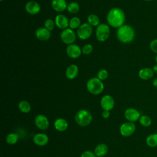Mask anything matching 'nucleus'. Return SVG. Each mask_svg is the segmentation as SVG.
<instances>
[{
  "instance_id": "423d86ee",
  "label": "nucleus",
  "mask_w": 157,
  "mask_h": 157,
  "mask_svg": "<svg viewBox=\"0 0 157 157\" xmlns=\"http://www.w3.org/2000/svg\"><path fill=\"white\" fill-rule=\"evenodd\" d=\"M92 26L88 23H85L80 26L77 31V35L82 40H86L90 38L92 34Z\"/></svg>"
},
{
  "instance_id": "aec40b11",
  "label": "nucleus",
  "mask_w": 157,
  "mask_h": 157,
  "mask_svg": "<svg viewBox=\"0 0 157 157\" xmlns=\"http://www.w3.org/2000/svg\"><path fill=\"white\" fill-rule=\"evenodd\" d=\"M54 127L55 128L60 132L64 131L67 129L68 127V123L67 121L62 118H57L54 122Z\"/></svg>"
},
{
  "instance_id": "f3484780",
  "label": "nucleus",
  "mask_w": 157,
  "mask_h": 157,
  "mask_svg": "<svg viewBox=\"0 0 157 157\" xmlns=\"http://www.w3.org/2000/svg\"><path fill=\"white\" fill-rule=\"evenodd\" d=\"M154 75V72L152 68L144 67L139 70L138 75L140 78L144 80H148L151 79Z\"/></svg>"
},
{
  "instance_id": "58836bf2",
  "label": "nucleus",
  "mask_w": 157,
  "mask_h": 157,
  "mask_svg": "<svg viewBox=\"0 0 157 157\" xmlns=\"http://www.w3.org/2000/svg\"><path fill=\"white\" fill-rule=\"evenodd\" d=\"M0 1H3V0H0Z\"/></svg>"
},
{
  "instance_id": "6e6552de",
  "label": "nucleus",
  "mask_w": 157,
  "mask_h": 157,
  "mask_svg": "<svg viewBox=\"0 0 157 157\" xmlns=\"http://www.w3.org/2000/svg\"><path fill=\"white\" fill-rule=\"evenodd\" d=\"M136 131V125L133 122L128 121L123 123L120 127V134L124 137L131 136Z\"/></svg>"
},
{
  "instance_id": "2eb2a0df",
  "label": "nucleus",
  "mask_w": 157,
  "mask_h": 157,
  "mask_svg": "<svg viewBox=\"0 0 157 157\" xmlns=\"http://www.w3.org/2000/svg\"><path fill=\"white\" fill-rule=\"evenodd\" d=\"M36 37L40 40L45 41L50 39L51 36V32L45 27L39 28L35 32Z\"/></svg>"
},
{
  "instance_id": "e433bc0d",
  "label": "nucleus",
  "mask_w": 157,
  "mask_h": 157,
  "mask_svg": "<svg viewBox=\"0 0 157 157\" xmlns=\"http://www.w3.org/2000/svg\"><path fill=\"white\" fill-rule=\"evenodd\" d=\"M155 61H156V64H157V55H156V56H155Z\"/></svg>"
},
{
  "instance_id": "473e14b6",
  "label": "nucleus",
  "mask_w": 157,
  "mask_h": 157,
  "mask_svg": "<svg viewBox=\"0 0 157 157\" xmlns=\"http://www.w3.org/2000/svg\"><path fill=\"white\" fill-rule=\"evenodd\" d=\"M80 157H96V155L91 151L87 150L84 151Z\"/></svg>"
},
{
  "instance_id": "cd10ccee",
  "label": "nucleus",
  "mask_w": 157,
  "mask_h": 157,
  "mask_svg": "<svg viewBox=\"0 0 157 157\" xmlns=\"http://www.w3.org/2000/svg\"><path fill=\"white\" fill-rule=\"evenodd\" d=\"M139 120L140 124L144 127H148L151 124V119L150 117L147 115L140 116Z\"/></svg>"
},
{
  "instance_id": "1a4fd4ad",
  "label": "nucleus",
  "mask_w": 157,
  "mask_h": 157,
  "mask_svg": "<svg viewBox=\"0 0 157 157\" xmlns=\"http://www.w3.org/2000/svg\"><path fill=\"white\" fill-rule=\"evenodd\" d=\"M66 53L71 58L76 59L78 58L82 53V49L80 47L75 44L69 45L66 48Z\"/></svg>"
},
{
  "instance_id": "7c9ffc66",
  "label": "nucleus",
  "mask_w": 157,
  "mask_h": 157,
  "mask_svg": "<svg viewBox=\"0 0 157 157\" xmlns=\"http://www.w3.org/2000/svg\"><path fill=\"white\" fill-rule=\"evenodd\" d=\"M93 48L92 45L90 44H87L85 45L82 48V53L84 55H89L93 52Z\"/></svg>"
},
{
  "instance_id": "7ed1b4c3",
  "label": "nucleus",
  "mask_w": 157,
  "mask_h": 157,
  "mask_svg": "<svg viewBox=\"0 0 157 157\" xmlns=\"http://www.w3.org/2000/svg\"><path fill=\"white\" fill-rule=\"evenodd\" d=\"M86 88L88 91L94 95L101 94L104 88V85L102 80L98 77H93L89 79L86 83Z\"/></svg>"
},
{
  "instance_id": "4c0bfd02",
  "label": "nucleus",
  "mask_w": 157,
  "mask_h": 157,
  "mask_svg": "<svg viewBox=\"0 0 157 157\" xmlns=\"http://www.w3.org/2000/svg\"><path fill=\"white\" fill-rule=\"evenodd\" d=\"M144 1H151L153 0H144Z\"/></svg>"
},
{
  "instance_id": "f03ea898",
  "label": "nucleus",
  "mask_w": 157,
  "mask_h": 157,
  "mask_svg": "<svg viewBox=\"0 0 157 157\" xmlns=\"http://www.w3.org/2000/svg\"><path fill=\"white\" fill-rule=\"evenodd\" d=\"M117 37L120 42L123 44H128L134 40L135 37V31L131 26L123 25L118 28Z\"/></svg>"
},
{
  "instance_id": "9b49d317",
  "label": "nucleus",
  "mask_w": 157,
  "mask_h": 157,
  "mask_svg": "<svg viewBox=\"0 0 157 157\" xmlns=\"http://www.w3.org/2000/svg\"><path fill=\"white\" fill-rule=\"evenodd\" d=\"M125 118L130 122H135L139 120L140 115L139 112L134 108H128L124 113Z\"/></svg>"
},
{
  "instance_id": "5701e85b",
  "label": "nucleus",
  "mask_w": 157,
  "mask_h": 157,
  "mask_svg": "<svg viewBox=\"0 0 157 157\" xmlns=\"http://www.w3.org/2000/svg\"><path fill=\"white\" fill-rule=\"evenodd\" d=\"M18 107L19 110L21 112L25 113L29 112L31 109V107L29 102H28L27 101H25V100L20 101L18 103Z\"/></svg>"
},
{
  "instance_id": "f704fd0d",
  "label": "nucleus",
  "mask_w": 157,
  "mask_h": 157,
  "mask_svg": "<svg viewBox=\"0 0 157 157\" xmlns=\"http://www.w3.org/2000/svg\"><path fill=\"white\" fill-rule=\"evenodd\" d=\"M152 85L154 87L157 88V77L155 78L152 82Z\"/></svg>"
},
{
  "instance_id": "a211bd4d",
  "label": "nucleus",
  "mask_w": 157,
  "mask_h": 157,
  "mask_svg": "<svg viewBox=\"0 0 157 157\" xmlns=\"http://www.w3.org/2000/svg\"><path fill=\"white\" fill-rule=\"evenodd\" d=\"M52 7L55 11L61 12L67 9V4L66 0H52Z\"/></svg>"
},
{
  "instance_id": "4468645a",
  "label": "nucleus",
  "mask_w": 157,
  "mask_h": 157,
  "mask_svg": "<svg viewBox=\"0 0 157 157\" xmlns=\"http://www.w3.org/2000/svg\"><path fill=\"white\" fill-rule=\"evenodd\" d=\"M25 8L26 11L31 15H36L40 10V6L39 3L34 1L26 2Z\"/></svg>"
},
{
  "instance_id": "dca6fc26",
  "label": "nucleus",
  "mask_w": 157,
  "mask_h": 157,
  "mask_svg": "<svg viewBox=\"0 0 157 157\" xmlns=\"http://www.w3.org/2000/svg\"><path fill=\"white\" fill-rule=\"evenodd\" d=\"M33 142L39 146H44L48 142V137L44 133H37L33 137Z\"/></svg>"
},
{
  "instance_id": "393cba45",
  "label": "nucleus",
  "mask_w": 157,
  "mask_h": 157,
  "mask_svg": "<svg viewBox=\"0 0 157 157\" xmlns=\"http://www.w3.org/2000/svg\"><path fill=\"white\" fill-rule=\"evenodd\" d=\"M88 23L91 26H98L99 25V18L95 14H90L87 18Z\"/></svg>"
},
{
  "instance_id": "72a5a7b5",
  "label": "nucleus",
  "mask_w": 157,
  "mask_h": 157,
  "mask_svg": "<svg viewBox=\"0 0 157 157\" xmlns=\"http://www.w3.org/2000/svg\"><path fill=\"white\" fill-rule=\"evenodd\" d=\"M102 118H105V119L108 118L110 117V112H109V111L104 110L102 112Z\"/></svg>"
},
{
  "instance_id": "c756f323",
  "label": "nucleus",
  "mask_w": 157,
  "mask_h": 157,
  "mask_svg": "<svg viewBox=\"0 0 157 157\" xmlns=\"http://www.w3.org/2000/svg\"><path fill=\"white\" fill-rule=\"evenodd\" d=\"M108 75H109V74H108L107 71L106 69H102L98 71V74H97V77L99 80L102 81V80H105L108 77Z\"/></svg>"
},
{
  "instance_id": "9d476101",
  "label": "nucleus",
  "mask_w": 157,
  "mask_h": 157,
  "mask_svg": "<svg viewBox=\"0 0 157 157\" xmlns=\"http://www.w3.org/2000/svg\"><path fill=\"white\" fill-rule=\"evenodd\" d=\"M114 105V99L110 95H105L101 99V106L104 110L110 111L112 110Z\"/></svg>"
},
{
  "instance_id": "2f4dec72",
  "label": "nucleus",
  "mask_w": 157,
  "mask_h": 157,
  "mask_svg": "<svg viewBox=\"0 0 157 157\" xmlns=\"http://www.w3.org/2000/svg\"><path fill=\"white\" fill-rule=\"evenodd\" d=\"M150 48L153 53L157 54V38L152 40L150 42Z\"/></svg>"
},
{
  "instance_id": "bb28decb",
  "label": "nucleus",
  "mask_w": 157,
  "mask_h": 157,
  "mask_svg": "<svg viewBox=\"0 0 157 157\" xmlns=\"http://www.w3.org/2000/svg\"><path fill=\"white\" fill-rule=\"evenodd\" d=\"M81 21H80V19L78 17H74L73 18H72L70 20H69V26L70 27L71 29H77L78 28L80 27Z\"/></svg>"
},
{
  "instance_id": "4be33fe9",
  "label": "nucleus",
  "mask_w": 157,
  "mask_h": 157,
  "mask_svg": "<svg viewBox=\"0 0 157 157\" xmlns=\"http://www.w3.org/2000/svg\"><path fill=\"white\" fill-rule=\"evenodd\" d=\"M147 145L151 148L157 147V134H151L146 139Z\"/></svg>"
},
{
  "instance_id": "f8f14e48",
  "label": "nucleus",
  "mask_w": 157,
  "mask_h": 157,
  "mask_svg": "<svg viewBox=\"0 0 157 157\" xmlns=\"http://www.w3.org/2000/svg\"><path fill=\"white\" fill-rule=\"evenodd\" d=\"M36 126L40 129L45 130L49 126V120L44 115H38L34 119Z\"/></svg>"
},
{
  "instance_id": "0eeeda50",
  "label": "nucleus",
  "mask_w": 157,
  "mask_h": 157,
  "mask_svg": "<svg viewBox=\"0 0 157 157\" xmlns=\"http://www.w3.org/2000/svg\"><path fill=\"white\" fill-rule=\"evenodd\" d=\"M60 37L62 42L68 45L74 44L76 39V34L71 28L63 29L60 34Z\"/></svg>"
},
{
  "instance_id": "c85d7f7f",
  "label": "nucleus",
  "mask_w": 157,
  "mask_h": 157,
  "mask_svg": "<svg viewBox=\"0 0 157 157\" xmlns=\"http://www.w3.org/2000/svg\"><path fill=\"white\" fill-rule=\"evenodd\" d=\"M55 25H55V21H53V20H52L50 18L47 19L45 21V22H44V26H45V28H47L50 31H52L54 29Z\"/></svg>"
},
{
  "instance_id": "6ab92c4d",
  "label": "nucleus",
  "mask_w": 157,
  "mask_h": 157,
  "mask_svg": "<svg viewBox=\"0 0 157 157\" xmlns=\"http://www.w3.org/2000/svg\"><path fill=\"white\" fill-rule=\"evenodd\" d=\"M78 68L77 65L75 64H71L69 65L66 70V77L69 79L72 80L74 79L78 75Z\"/></svg>"
},
{
  "instance_id": "412c9836",
  "label": "nucleus",
  "mask_w": 157,
  "mask_h": 157,
  "mask_svg": "<svg viewBox=\"0 0 157 157\" xmlns=\"http://www.w3.org/2000/svg\"><path fill=\"white\" fill-rule=\"evenodd\" d=\"M108 150V146L106 144H99L94 149V154L98 157H102L107 153Z\"/></svg>"
},
{
  "instance_id": "b1692460",
  "label": "nucleus",
  "mask_w": 157,
  "mask_h": 157,
  "mask_svg": "<svg viewBox=\"0 0 157 157\" xmlns=\"http://www.w3.org/2000/svg\"><path fill=\"white\" fill-rule=\"evenodd\" d=\"M19 139V136L17 133H10L6 137V142L8 144L10 145H13L15 144Z\"/></svg>"
},
{
  "instance_id": "f257e3e1",
  "label": "nucleus",
  "mask_w": 157,
  "mask_h": 157,
  "mask_svg": "<svg viewBox=\"0 0 157 157\" xmlns=\"http://www.w3.org/2000/svg\"><path fill=\"white\" fill-rule=\"evenodd\" d=\"M125 14L124 11L119 7H114L110 9L107 15L108 24L115 28H118L124 25Z\"/></svg>"
},
{
  "instance_id": "ddd939ff",
  "label": "nucleus",
  "mask_w": 157,
  "mask_h": 157,
  "mask_svg": "<svg viewBox=\"0 0 157 157\" xmlns=\"http://www.w3.org/2000/svg\"><path fill=\"white\" fill-rule=\"evenodd\" d=\"M55 23L58 28L63 29L67 28L69 25V21L68 18L63 14H58L55 17Z\"/></svg>"
},
{
  "instance_id": "a878e982",
  "label": "nucleus",
  "mask_w": 157,
  "mask_h": 157,
  "mask_svg": "<svg viewBox=\"0 0 157 157\" xmlns=\"http://www.w3.org/2000/svg\"><path fill=\"white\" fill-rule=\"evenodd\" d=\"M67 9L71 13H76L80 10V6L77 2H71L67 5Z\"/></svg>"
},
{
  "instance_id": "c9c22d12",
  "label": "nucleus",
  "mask_w": 157,
  "mask_h": 157,
  "mask_svg": "<svg viewBox=\"0 0 157 157\" xmlns=\"http://www.w3.org/2000/svg\"><path fill=\"white\" fill-rule=\"evenodd\" d=\"M152 69H153V71L154 73H155V74H157V64H155V65L153 66V67H152Z\"/></svg>"
},
{
  "instance_id": "20e7f679",
  "label": "nucleus",
  "mask_w": 157,
  "mask_h": 157,
  "mask_svg": "<svg viewBox=\"0 0 157 157\" xmlns=\"http://www.w3.org/2000/svg\"><path fill=\"white\" fill-rule=\"evenodd\" d=\"M75 120L79 126H86L91 122L92 115L90 111L86 109H82L76 113Z\"/></svg>"
},
{
  "instance_id": "39448f33",
  "label": "nucleus",
  "mask_w": 157,
  "mask_h": 157,
  "mask_svg": "<svg viewBox=\"0 0 157 157\" xmlns=\"http://www.w3.org/2000/svg\"><path fill=\"white\" fill-rule=\"evenodd\" d=\"M110 32V28L105 23L99 24L96 30V39L99 42H104L109 38Z\"/></svg>"
}]
</instances>
